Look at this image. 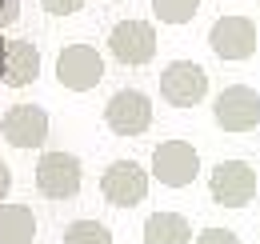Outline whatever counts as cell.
<instances>
[{"label": "cell", "instance_id": "cell-11", "mask_svg": "<svg viewBox=\"0 0 260 244\" xmlns=\"http://www.w3.org/2000/svg\"><path fill=\"white\" fill-rule=\"evenodd\" d=\"M208 48L220 60H248L256 56V24L248 16H220L208 28Z\"/></svg>", "mask_w": 260, "mask_h": 244}, {"label": "cell", "instance_id": "cell-6", "mask_svg": "<svg viewBox=\"0 0 260 244\" xmlns=\"http://www.w3.org/2000/svg\"><path fill=\"white\" fill-rule=\"evenodd\" d=\"M104 124L116 136H144L152 128V100L140 88H120L104 104Z\"/></svg>", "mask_w": 260, "mask_h": 244}, {"label": "cell", "instance_id": "cell-2", "mask_svg": "<svg viewBox=\"0 0 260 244\" xmlns=\"http://www.w3.org/2000/svg\"><path fill=\"white\" fill-rule=\"evenodd\" d=\"M32 180L44 200H72L84 184V164H80V156L52 148V152H40Z\"/></svg>", "mask_w": 260, "mask_h": 244}, {"label": "cell", "instance_id": "cell-14", "mask_svg": "<svg viewBox=\"0 0 260 244\" xmlns=\"http://www.w3.org/2000/svg\"><path fill=\"white\" fill-rule=\"evenodd\" d=\"M36 240V212L28 204L0 200V244H32Z\"/></svg>", "mask_w": 260, "mask_h": 244}, {"label": "cell", "instance_id": "cell-13", "mask_svg": "<svg viewBox=\"0 0 260 244\" xmlns=\"http://www.w3.org/2000/svg\"><path fill=\"white\" fill-rule=\"evenodd\" d=\"M144 244H192V224H188V216L180 212H152L144 220V228H140Z\"/></svg>", "mask_w": 260, "mask_h": 244}, {"label": "cell", "instance_id": "cell-16", "mask_svg": "<svg viewBox=\"0 0 260 244\" xmlns=\"http://www.w3.org/2000/svg\"><path fill=\"white\" fill-rule=\"evenodd\" d=\"M148 4L160 24H188L200 8V0H148Z\"/></svg>", "mask_w": 260, "mask_h": 244}, {"label": "cell", "instance_id": "cell-15", "mask_svg": "<svg viewBox=\"0 0 260 244\" xmlns=\"http://www.w3.org/2000/svg\"><path fill=\"white\" fill-rule=\"evenodd\" d=\"M60 244H112V228L108 224H100V220H72L64 224V232H60Z\"/></svg>", "mask_w": 260, "mask_h": 244}, {"label": "cell", "instance_id": "cell-8", "mask_svg": "<svg viewBox=\"0 0 260 244\" xmlns=\"http://www.w3.org/2000/svg\"><path fill=\"white\" fill-rule=\"evenodd\" d=\"M108 52H112V60L128 64V68H140V64H148L156 56V28L148 20H136V16L120 20L108 32Z\"/></svg>", "mask_w": 260, "mask_h": 244}, {"label": "cell", "instance_id": "cell-12", "mask_svg": "<svg viewBox=\"0 0 260 244\" xmlns=\"http://www.w3.org/2000/svg\"><path fill=\"white\" fill-rule=\"evenodd\" d=\"M40 76V48L32 40H4L0 44V84L28 88Z\"/></svg>", "mask_w": 260, "mask_h": 244}, {"label": "cell", "instance_id": "cell-4", "mask_svg": "<svg viewBox=\"0 0 260 244\" xmlns=\"http://www.w3.org/2000/svg\"><path fill=\"white\" fill-rule=\"evenodd\" d=\"M56 80L68 92H92L104 80V56L92 44H64L56 56Z\"/></svg>", "mask_w": 260, "mask_h": 244}, {"label": "cell", "instance_id": "cell-18", "mask_svg": "<svg viewBox=\"0 0 260 244\" xmlns=\"http://www.w3.org/2000/svg\"><path fill=\"white\" fill-rule=\"evenodd\" d=\"M192 244H240V236H236L232 228H204Z\"/></svg>", "mask_w": 260, "mask_h": 244}, {"label": "cell", "instance_id": "cell-7", "mask_svg": "<svg viewBox=\"0 0 260 244\" xmlns=\"http://www.w3.org/2000/svg\"><path fill=\"white\" fill-rule=\"evenodd\" d=\"M208 192L220 208H244L256 196V172L248 160H220L208 176Z\"/></svg>", "mask_w": 260, "mask_h": 244}, {"label": "cell", "instance_id": "cell-19", "mask_svg": "<svg viewBox=\"0 0 260 244\" xmlns=\"http://www.w3.org/2000/svg\"><path fill=\"white\" fill-rule=\"evenodd\" d=\"M20 20V0H0V28Z\"/></svg>", "mask_w": 260, "mask_h": 244}, {"label": "cell", "instance_id": "cell-10", "mask_svg": "<svg viewBox=\"0 0 260 244\" xmlns=\"http://www.w3.org/2000/svg\"><path fill=\"white\" fill-rule=\"evenodd\" d=\"M0 140H8L12 148L32 152L48 140V112L40 104H12L0 116Z\"/></svg>", "mask_w": 260, "mask_h": 244}, {"label": "cell", "instance_id": "cell-5", "mask_svg": "<svg viewBox=\"0 0 260 244\" xmlns=\"http://www.w3.org/2000/svg\"><path fill=\"white\" fill-rule=\"evenodd\" d=\"M160 96L172 108H196L208 96V72L196 60H168L160 72Z\"/></svg>", "mask_w": 260, "mask_h": 244}, {"label": "cell", "instance_id": "cell-3", "mask_svg": "<svg viewBox=\"0 0 260 244\" xmlns=\"http://www.w3.org/2000/svg\"><path fill=\"white\" fill-rule=\"evenodd\" d=\"M152 180H160L164 188H188L200 176V152L188 140H164L152 148Z\"/></svg>", "mask_w": 260, "mask_h": 244}, {"label": "cell", "instance_id": "cell-20", "mask_svg": "<svg viewBox=\"0 0 260 244\" xmlns=\"http://www.w3.org/2000/svg\"><path fill=\"white\" fill-rule=\"evenodd\" d=\"M8 192H12V168L0 160V200H8Z\"/></svg>", "mask_w": 260, "mask_h": 244}, {"label": "cell", "instance_id": "cell-17", "mask_svg": "<svg viewBox=\"0 0 260 244\" xmlns=\"http://www.w3.org/2000/svg\"><path fill=\"white\" fill-rule=\"evenodd\" d=\"M88 0H40V8L48 12V16H72V12H80Z\"/></svg>", "mask_w": 260, "mask_h": 244}, {"label": "cell", "instance_id": "cell-9", "mask_svg": "<svg viewBox=\"0 0 260 244\" xmlns=\"http://www.w3.org/2000/svg\"><path fill=\"white\" fill-rule=\"evenodd\" d=\"M212 116L224 132H252L260 124V92L248 84H228L212 100Z\"/></svg>", "mask_w": 260, "mask_h": 244}, {"label": "cell", "instance_id": "cell-1", "mask_svg": "<svg viewBox=\"0 0 260 244\" xmlns=\"http://www.w3.org/2000/svg\"><path fill=\"white\" fill-rule=\"evenodd\" d=\"M148 184H152V168L124 156L100 172V196L112 208H136L140 200H148Z\"/></svg>", "mask_w": 260, "mask_h": 244}]
</instances>
